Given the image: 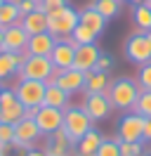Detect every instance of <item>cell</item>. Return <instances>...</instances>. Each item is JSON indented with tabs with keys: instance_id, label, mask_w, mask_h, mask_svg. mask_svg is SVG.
<instances>
[{
	"instance_id": "cell-1",
	"label": "cell",
	"mask_w": 151,
	"mask_h": 156,
	"mask_svg": "<svg viewBox=\"0 0 151 156\" xmlns=\"http://www.w3.org/2000/svg\"><path fill=\"white\" fill-rule=\"evenodd\" d=\"M139 92L142 90L137 85V80H132V78H116V80H111V85L104 90V95L109 97L111 107L118 109V111H132Z\"/></svg>"
},
{
	"instance_id": "cell-2",
	"label": "cell",
	"mask_w": 151,
	"mask_h": 156,
	"mask_svg": "<svg viewBox=\"0 0 151 156\" xmlns=\"http://www.w3.org/2000/svg\"><path fill=\"white\" fill-rule=\"evenodd\" d=\"M45 90H47V83L33 80V78H19L17 85H14V92H17L19 102L26 109L43 107L45 104Z\"/></svg>"
},
{
	"instance_id": "cell-3",
	"label": "cell",
	"mask_w": 151,
	"mask_h": 156,
	"mask_svg": "<svg viewBox=\"0 0 151 156\" xmlns=\"http://www.w3.org/2000/svg\"><path fill=\"white\" fill-rule=\"evenodd\" d=\"M50 17V26H47V33H52L57 40L61 38H71V33L73 29L78 26V12L73 7H61V10L52 12V14H47Z\"/></svg>"
},
{
	"instance_id": "cell-4",
	"label": "cell",
	"mask_w": 151,
	"mask_h": 156,
	"mask_svg": "<svg viewBox=\"0 0 151 156\" xmlns=\"http://www.w3.org/2000/svg\"><path fill=\"white\" fill-rule=\"evenodd\" d=\"M61 128L66 130L68 140L76 144V142H78L90 128H94V126H92V118L83 111V107H66L64 109V126H61Z\"/></svg>"
},
{
	"instance_id": "cell-5",
	"label": "cell",
	"mask_w": 151,
	"mask_h": 156,
	"mask_svg": "<svg viewBox=\"0 0 151 156\" xmlns=\"http://www.w3.org/2000/svg\"><path fill=\"white\" fill-rule=\"evenodd\" d=\"M26 114V107L19 102L14 88H2L0 90V123L17 126Z\"/></svg>"
},
{
	"instance_id": "cell-6",
	"label": "cell",
	"mask_w": 151,
	"mask_h": 156,
	"mask_svg": "<svg viewBox=\"0 0 151 156\" xmlns=\"http://www.w3.org/2000/svg\"><path fill=\"white\" fill-rule=\"evenodd\" d=\"M43 137V133H40V128H38L36 118H21L17 126H14V142H12V147L14 149H24V151H28V149H33V147L38 144V140Z\"/></svg>"
},
{
	"instance_id": "cell-7",
	"label": "cell",
	"mask_w": 151,
	"mask_h": 156,
	"mask_svg": "<svg viewBox=\"0 0 151 156\" xmlns=\"http://www.w3.org/2000/svg\"><path fill=\"white\" fill-rule=\"evenodd\" d=\"M125 57H128V62H135L139 66L151 62V43L146 38V33H142V31L130 33V38L125 43Z\"/></svg>"
},
{
	"instance_id": "cell-8",
	"label": "cell",
	"mask_w": 151,
	"mask_h": 156,
	"mask_svg": "<svg viewBox=\"0 0 151 156\" xmlns=\"http://www.w3.org/2000/svg\"><path fill=\"white\" fill-rule=\"evenodd\" d=\"M52 71H54V64L50 62V57H26L24 66L17 69V78H33V80L47 83Z\"/></svg>"
},
{
	"instance_id": "cell-9",
	"label": "cell",
	"mask_w": 151,
	"mask_h": 156,
	"mask_svg": "<svg viewBox=\"0 0 151 156\" xmlns=\"http://www.w3.org/2000/svg\"><path fill=\"white\" fill-rule=\"evenodd\" d=\"M116 137L121 142H142L144 140V116L139 114H125L118 123V133Z\"/></svg>"
},
{
	"instance_id": "cell-10",
	"label": "cell",
	"mask_w": 151,
	"mask_h": 156,
	"mask_svg": "<svg viewBox=\"0 0 151 156\" xmlns=\"http://www.w3.org/2000/svg\"><path fill=\"white\" fill-rule=\"evenodd\" d=\"M83 111L87 114V116L94 121H104V118L111 114V102H109V97L104 95V92H85V99H83Z\"/></svg>"
},
{
	"instance_id": "cell-11",
	"label": "cell",
	"mask_w": 151,
	"mask_h": 156,
	"mask_svg": "<svg viewBox=\"0 0 151 156\" xmlns=\"http://www.w3.org/2000/svg\"><path fill=\"white\" fill-rule=\"evenodd\" d=\"M36 123H38V128H40L43 137H47V135L57 133L59 128L64 126V111H61V109H54V107L43 104V107H38Z\"/></svg>"
},
{
	"instance_id": "cell-12",
	"label": "cell",
	"mask_w": 151,
	"mask_h": 156,
	"mask_svg": "<svg viewBox=\"0 0 151 156\" xmlns=\"http://www.w3.org/2000/svg\"><path fill=\"white\" fill-rule=\"evenodd\" d=\"M76 40L73 38H61L57 40L54 50H52V55H50V62L54 64V69H73V57H76Z\"/></svg>"
},
{
	"instance_id": "cell-13",
	"label": "cell",
	"mask_w": 151,
	"mask_h": 156,
	"mask_svg": "<svg viewBox=\"0 0 151 156\" xmlns=\"http://www.w3.org/2000/svg\"><path fill=\"white\" fill-rule=\"evenodd\" d=\"M45 154L47 156H68L71 151L76 149V144L68 140V135H66L64 128H59L57 133H52V135H47V142H45Z\"/></svg>"
},
{
	"instance_id": "cell-14",
	"label": "cell",
	"mask_w": 151,
	"mask_h": 156,
	"mask_svg": "<svg viewBox=\"0 0 151 156\" xmlns=\"http://www.w3.org/2000/svg\"><path fill=\"white\" fill-rule=\"evenodd\" d=\"M57 45V38L52 33H38V36H28L26 43V55L28 57H50Z\"/></svg>"
},
{
	"instance_id": "cell-15",
	"label": "cell",
	"mask_w": 151,
	"mask_h": 156,
	"mask_svg": "<svg viewBox=\"0 0 151 156\" xmlns=\"http://www.w3.org/2000/svg\"><path fill=\"white\" fill-rule=\"evenodd\" d=\"M99 57H102V52H99V48L94 43L92 45H78L76 48V57H73V69L83 71V73L94 71V64H97Z\"/></svg>"
},
{
	"instance_id": "cell-16",
	"label": "cell",
	"mask_w": 151,
	"mask_h": 156,
	"mask_svg": "<svg viewBox=\"0 0 151 156\" xmlns=\"http://www.w3.org/2000/svg\"><path fill=\"white\" fill-rule=\"evenodd\" d=\"M2 52H24L28 43V33L21 29V24H14V26H7L2 31Z\"/></svg>"
},
{
	"instance_id": "cell-17",
	"label": "cell",
	"mask_w": 151,
	"mask_h": 156,
	"mask_svg": "<svg viewBox=\"0 0 151 156\" xmlns=\"http://www.w3.org/2000/svg\"><path fill=\"white\" fill-rule=\"evenodd\" d=\"M54 85H59V88L64 90V92H68V95L83 92L85 90V73L78 71V69H66V71H61V76L57 78Z\"/></svg>"
},
{
	"instance_id": "cell-18",
	"label": "cell",
	"mask_w": 151,
	"mask_h": 156,
	"mask_svg": "<svg viewBox=\"0 0 151 156\" xmlns=\"http://www.w3.org/2000/svg\"><path fill=\"white\" fill-rule=\"evenodd\" d=\"M102 140H104L102 133H99L97 128H90V130L76 142V156H94L97 149H99V144H102Z\"/></svg>"
},
{
	"instance_id": "cell-19",
	"label": "cell",
	"mask_w": 151,
	"mask_h": 156,
	"mask_svg": "<svg viewBox=\"0 0 151 156\" xmlns=\"http://www.w3.org/2000/svg\"><path fill=\"white\" fill-rule=\"evenodd\" d=\"M78 24L87 26L94 36H102L104 29H106V19L94 10V5H87V7H83V10L78 12Z\"/></svg>"
},
{
	"instance_id": "cell-20",
	"label": "cell",
	"mask_w": 151,
	"mask_h": 156,
	"mask_svg": "<svg viewBox=\"0 0 151 156\" xmlns=\"http://www.w3.org/2000/svg\"><path fill=\"white\" fill-rule=\"evenodd\" d=\"M47 26H50V17L43 10H36V12H31V14H26V17H21V29L26 31L28 36L45 33Z\"/></svg>"
},
{
	"instance_id": "cell-21",
	"label": "cell",
	"mask_w": 151,
	"mask_h": 156,
	"mask_svg": "<svg viewBox=\"0 0 151 156\" xmlns=\"http://www.w3.org/2000/svg\"><path fill=\"white\" fill-rule=\"evenodd\" d=\"M45 104L64 111L66 107H71V95L64 92L59 85H47V90H45Z\"/></svg>"
},
{
	"instance_id": "cell-22",
	"label": "cell",
	"mask_w": 151,
	"mask_h": 156,
	"mask_svg": "<svg viewBox=\"0 0 151 156\" xmlns=\"http://www.w3.org/2000/svg\"><path fill=\"white\" fill-rule=\"evenodd\" d=\"M111 85L109 73H99V71H87L85 73V92H104Z\"/></svg>"
},
{
	"instance_id": "cell-23",
	"label": "cell",
	"mask_w": 151,
	"mask_h": 156,
	"mask_svg": "<svg viewBox=\"0 0 151 156\" xmlns=\"http://www.w3.org/2000/svg\"><path fill=\"white\" fill-rule=\"evenodd\" d=\"M14 24H21L19 7L14 2L2 0V5H0V29H7V26H14Z\"/></svg>"
},
{
	"instance_id": "cell-24",
	"label": "cell",
	"mask_w": 151,
	"mask_h": 156,
	"mask_svg": "<svg viewBox=\"0 0 151 156\" xmlns=\"http://www.w3.org/2000/svg\"><path fill=\"white\" fill-rule=\"evenodd\" d=\"M121 2H123V0H94L92 5H94V10L109 21V19H113V17H118V12H121Z\"/></svg>"
},
{
	"instance_id": "cell-25",
	"label": "cell",
	"mask_w": 151,
	"mask_h": 156,
	"mask_svg": "<svg viewBox=\"0 0 151 156\" xmlns=\"http://www.w3.org/2000/svg\"><path fill=\"white\" fill-rule=\"evenodd\" d=\"M132 19H135V24H137V29H139L142 33L151 31V7L149 5H135Z\"/></svg>"
},
{
	"instance_id": "cell-26",
	"label": "cell",
	"mask_w": 151,
	"mask_h": 156,
	"mask_svg": "<svg viewBox=\"0 0 151 156\" xmlns=\"http://www.w3.org/2000/svg\"><path fill=\"white\" fill-rule=\"evenodd\" d=\"M132 111L144 116V118H151V90H142L137 102H135V107H132Z\"/></svg>"
},
{
	"instance_id": "cell-27",
	"label": "cell",
	"mask_w": 151,
	"mask_h": 156,
	"mask_svg": "<svg viewBox=\"0 0 151 156\" xmlns=\"http://www.w3.org/2000/svg\"><path fill=\"white\" fill-rule=\"evenodd\" d=\"M71 38L76 40V45H92L94 40H97V36H94V33L87 29V26L78 24V26L73 29V33H71Z\"/></svg>"
},
{
	"instance_id": "cell-28",
	"label": "cell",
	"mask_w": 151,
	"mask_h": 156,
	"mask_svg": "<svg viewBox=\"0 0 151 156\" xmlns=\"http://www.w3.org/2000/svg\"><path fill=\"white\" fill-rule=\"evenodd\" d=\"M12 73H17V64H14L12 52H0V80H5Z\"/></svg>"
},
{
	"instance_id": "cell-29",
	"label": "cell",
	"mask_w": 151,
	"mask_h": 156,
	"mask_svg": "<svg viewBox=\"0 0 151 156\" xmlns=\"http://www.w3.org/2000/svg\"><path fill=\"white\" fill-rule=\"evenodd\" d=\"M94 156H121V144H118V137H116V140H106V137H104Z\"/></svg>"
},
{
	"instance_id": "cell-30",
	"label": "cell",
	"mask_w": 151,
	"mask_h": 156,
	"mask_svg": "<svg viewBox=\"0 0 151 156\" xmlns=\"http://www.w3.org/2000/svg\"><path fill=\"white\" fill-rule=\"evenodd\" d=\"M137 85H139V90H151V62L139 66V71H137Z\"/></svg>"
},
{
	"instance_id": "cell-31",
	"label": "cell",
	"mask_w": 151,
	"mask_h": 156,
	"mask_svg": "<svg viewBox=\"0 0 151 156\" xmlns=\"http://www.w3.org/2000/svg\"><path fill=\"white\" fill-rule=\"evenodd\" d=\"M121 156H144V144L142 142H121Z\"/></svg>"
},
{
	"instance_id": "cell-32",
	"label": "cell",
	"mask_w": 151,
	"mask_h": 156,
	"mask_svg": "<svg viewBox=\"0 0 151 156\" xmlns=\"http://www.w3.org/2000/svg\"><path fill=\"white\" fill-rule=\"evenodd\" d=\"M17 7H19V14L26 17L36 10H43V0H21V2H17Z\"/></svg>"
},
{
	"instance_id": "cell-33",
	"label": "cell",
	"mask_w": 151,
	"mask_h": 156,
	"mask_svg": "<svg viewBox=\"0 0 151 156\" xmlns=\"http://www.w3.org/2000/svg\"><path fill=\"white\" fill-rule=\"evenodd\" d=\"M14 142V126L0 123V144H12Z\"/></svg>"
},
{
	"instance_id": "cell-34",
	"label": "cell",
	"mask_w": 151,
	"mask_h": 156,
	"mask_svg": "<svg viewBox=\"0 0 151 156\" xmlns=\"http://www.w3.org/2000/svg\"><path fill=\"white\" fill-rule=\"evenodd\" d=\"M66 5H68V0H43V12H45V14H52V12L61 10Z\"/></svg>"
},
{
	"instance_id": "cell-35",
	"label": "cell",
	"mask_w": 151,
	"mask_h": 156,
	"mask_svg": "<svg viewBox=\"0 0 151 156\" xmlns=\"http://www.w3.org/2000/svg\"><path fill=\"white\" fill-rule=\"evenodd\" d=\"M113 66V62L106 55H102V57L97 59V64H94V71H99V73H109V69Z\"/></svg>"
},
{
	"instance_id": "cell-36",
	"label": "cell",
	"mask_w": 151,
	"mask_h": 156,
	"mask_svg": "<svg viewBox=\"0 0 151 156\" xmlns=\"http://www.w3.org/2000/svg\"><path fill=\"white\" fill-rule=\"evenodd\" d=\"M142 142H149L151 144V118H144V140Z\"/></svg>"
},
{
	"instance_id": "cell-37",
	"label": "cell",
	"mask_w": 151,
	"mask_h": 156,
	"mask_svg": "<svg viewBox=\"0 0 151 156\" xmlns=\"http://www.w3.org/2000/svg\"><path fill=\"white\" fill-rule=\"evenodd\" d=\"M24 156H47V154H45V149H43V147H40V149H38V147H33V149H28Z\"/></svg>"
},
{
	"instance_id": "cell-38",
	"label": "cell",
	"mask_w": 151,
	"mask_h": 156,
	"mask_svg": "<svg viewBox=\"0 0 151 156\" xmlns=\"http://www.w3.org/2000/svg\"><path fill=\"white\" fill-rule=\"evenodd\" d=\"M2 31H5V29H0V52H2V40H5V36H2Z\"/></svg>"
},
{
	"instance_id": "cell-39",
	"label": "cell",
	"mask_w": 151,
	"mask_h": 156,
	"mask_svg": "<svg viewBox=\"0 0 151 156\" xmlns=\"http://www.w3.org/2000/svg\"><path fill=\"white\" fill-rule=\"evenodd\" d=\"M132 5H144V2H146V0H130Z\"/></svg>"
},
{
	"instance_id": "cell-40",
	"label": "cell",
	"mask_w": 151,
	"mask_h": 156,
	"mask_svg": "<svg viewBox=\"0 0 151 156\" xmlns=\"http://www.w3.org/2000/svg\"><path fill=\"white\" fill-rule=\"evenodd\" d=\"M146 38H149V43H151V31H146Z\"/></svg>"
},
{
	"instance_id": "cell-41",
	"label": "cell",
	"mask_w": 151,
	"mask_h": 156,
	"mask_svg": "<svg viewBox=\"0 0 151 156\" xmlns=\"http://www.w3.org/2000/svg\"><path fill=\"white\" fill-rule=\"evenodd\" d=\"M144 5H149V7H151V0H146V2H144Z\"/></svg>"
},
{
	"instance_id": "cell-42",
	"label": "cell",
	"mask_w": 151,
	"mask_h": 156,
	"mask_svg": "<svg viewBox=\"0 0 151 156\" xmlns=\"http://www.w3.org/2000/svg\"><path fill=\"white\" fill-rule=\"evenodd\" d=\"M0 5H2V0H0Z\"/></svg>"
},
{
	"instance_id": "cell-43",
	"label": "cell",
	"mask_w": 151,
	"mask_h": 156,
	"mask_svg": "<svg viewBox=\"0 0 151 156\" xmlns=\"http://www.w3.org/2000/svg\"><path fill=\"white\" fill-rule=\"evenodd\" d=\"M0 90H2V88H0Z\"/></svg>"
}]
</instances>
